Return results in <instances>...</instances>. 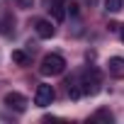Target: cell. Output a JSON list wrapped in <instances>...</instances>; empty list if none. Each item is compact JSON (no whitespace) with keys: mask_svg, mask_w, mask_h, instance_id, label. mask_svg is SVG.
<instances>
[{"mask_svg":"<svg viewBox=\"0 0 124 124\" xmlns=\"http://www.w3.org/2000/svg\"><path fill=\"white\" fill-rule=\"evenodd\" d=\"M63 71H66V58L61 54H46L41 58V66H39L41 76H61Z\"/></svg>","mask_w":124,"mask_h":124,"instance_id":"obj_1","label":"cell"},{"mask_svg":"<svg viewBox=\"0 0 124 124\" xmlns=\"http://www.w3.org/2000/svg\"><path fill=\"white\" fill-rule=\"evenodd\" d=\"M54 97H56V93H54L51 85H46V83H39L37 85V93H34V105L37 107H49L54 102Z\"/></svg>","mask_w":124,"mask_h":124,"instance_id":"obj_2","label":"cell"},{"mask_svg":"<svg viewBox=\"0 0 124 124\" xmlns=\"http://www.w3.org/2000/svg\"><path fill=\"white\" fill-rule=\"evenodd\" d=\"M80 80H83V93H85V95H97V93H100L102 80H100V73H97L95 68H93L90 73H85Z\"/></svg>","mask_w":124,"mask_h":124,"instance_id":"obj_3","label":"cell"},{"mask_svg":"<svg viewBox=\"0 0 124 124\" xmlns=\"http://www.w3.org/2000/svg\"><path fill=\"white\" fill-rule=\"evenodd\" d=\"M3 102H5L10 109H15V112H24V109H27V97L20 95V93H8Z\"/></svg>","mask_w":124,"mask_h":124,"instance_id":"obj_4","label":"cell"},{"mask_svg":"<svg viewBox=\"0 0 124 124\" xmlns=\"http://www.w3.org/2000/svg\"><path fill=\"white\" fill-rule=\"evenodd\" d=\"M49 12L56 22H63L66 17V0H49Z\"/></svg>","mask_w":124,"mask_h":124,"instance_id":"obj_5","label":"cell"},{"mask_svg":"<svg viewBox=\"0 0 124 124\" xmlns=\"http://www.w3.org/2000/svg\"><path fill=\"white\" fill-rule=\"evenodd\" d=\"M34 29H37V37H41V39H51L56 34V29H54V24L49 20H37L34 22Z\"/></svg>","mask_w":124,"mask_h":124,"instance_id":"obj_6","label":"cell"},{"mask_svg":"<svg viewBox=\"0 0 124 124\" xmlns=\"http://www.w3.org/2000/svg\"><path fill=\"white\" fill-rule=\"evenodd\" d=\"M66 88H68V95L71 100H80L85 93H83V80L80 78H68L66 80Z\"/></svg>","mask_w":124,"mask_h":124,"instance_id":"obj_7","label":"cell"},{"mask_svg":"<svg viewBox=\"0 0 124 124\" xmlns=\"http://www.w3.org/2000/svg\"><path fill=\"white\" fill-rule=\"evenodd\" d=\"M109 73L112 76H117V78H124V58H119V56H114V58H109Z\"/></svg>","mask_w":124,"mask_h":124,"instance_id":"obj_8","label":"cell"},{"mask_svg":"<svg viewBox=\"0 0 124 124\" xmlns=\"http://www.w3.org/2000/svg\"><path fill=\"white\" fill-rule=\"evenodd\" d=\"M122 3H124V0H105V10L107 12H119L122 10Z\"/></svg>","mask_w":124,"mask_h":124,"instance_id":"obj_9","label":"cell"},{"mask_svg":"<svg viewBox=\"0 0 124 124\" xmlns=\"http://www.w3.org/2000/svg\"><path fill=\"white\" fill-rule=\"evenodd\" d=\"M12 61H15V63H20V66H24L29 58H27V54H24V51H20V49H17V51H12Z\"/></svg>","mask_w":124,"mask_h":124,"instance_id":"obj_10","label":"cell"},{"mask_svg":"<svg viewBox=\"0 0 124 124\" xmlns=\"http://www.w3.org/2000/svg\"><path fill=\"white\" fill-rule=\"evenodd\" d=\"M93 119H107V122H112V114L107 112V109H100V112H95V117Z\"/></svg>","mask_w":124,"mask_h":124,"instance_id":"obj_11","label":"cell"},{"mask_svg":"<svg viewBox=\"0 0 124 124\" xmlns=\"http://www.w3.org/2000/svg\"><path fill=\"white\" fill-rule=\"evenodd\" d=\"M66 12H71V15H78V3H66Z\"/></svg>","mask_w":124,"mask_h":124,"instance_id":"obj_12","label":"cell"},{"mask_svg":"<svg viewBox=\"0 0 124 124\" xmlns=\"http://www.w3.org/2000/svg\"><path fill=\"white\" fill-rule=\"evenodd\" d=\"M20 5H22V8H29V5H32V0H20Z\"/></svg>","mask_w":124,"mask_h":124,"instance_id":"obj_13","label":"cell"},{"mask_svg":"<svg viewBox=\"0 0 124 124\" xmlns=\"http://www.w3.org/2000/svg\"><path fill=\"white\" fill-rule=\"evenodd\" d=\"M119 37H122V41H124V24L119 27Z\"/></svg>","mask_w":124,"mask_h":124,"instance_id":"obj_14","label":"cell"}]
</instances>
